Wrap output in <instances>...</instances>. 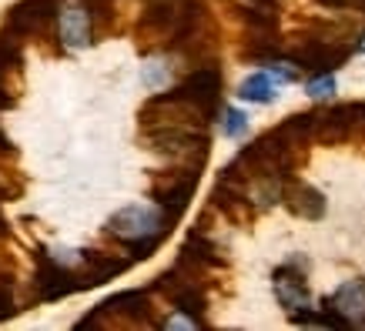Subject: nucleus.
Listing matches in <instances>:
<instances>
[{
	"label": "nucleus",
	"instance_id": "nucleus-5",
	"mask_svg": "<svg viewBox=\"0 0 365 331\" xmlns=\"http://www.w3.org/2000/svg\"><path fill=\"white\" fill-rule=\"evenodd\" d=\"M222 67L215 64V61H208V64H198L191 67V74L181 84H175L171 88V94H178V98H185L188 104H195V107L205 114V121H215L218 114H222Z\"/></svg>",
	"mask_w": 365,
	"mask_h": 331
},
{
	"label": "nucleus",
	"instance_id": "nucleus-10",
	"mask_svg": "<svg viewBox=\"0 0 365 331\" xmlns=\"http://www.w3.org/2000/svg\"><path fill=\"white\" fill-rule=\"evenodd\" d=\"M211 211H218L225 221H232V224H248L255 218V204L248 198V191L235 188V184H225V181H215V188H211Z\"/></svg>",
	"mask_w": 365,
	"mask_h": 331
},
{
	"label": "nucleus",
	"instance_id": "nucleus-9",
	"mask_svg": "<svg viewBox=\"0 0 365 331\" xmlns=\"http://www.w3.org/2000/svg\"><path fill=\"white\" fill-rule=\"evenodd\" d=\"M94 33H98L94 17H91V11L81 0L67 4L64 11H61V17H57V37L67 47H91L94 44Z\"/></svg>",
	"mask_w": 365,
	"mask_h": 331
},
{
	"label": "nucleus",
	"instance_id": "nucleus-12",
	"mask_svg": "<svg viewBox=\"0 0 365 331\" xmlns=\"http://www.w3.org/2000/svg\"><path fill=\"white\" fill-rule=\"evenodd\" d=\"M78 258H81V265L88 268V275L94 278V285H104V281H111V278L124 275V271L131 268V258L104 254V251H98V248H81Z\"/></svg>",
	"mask_w": 365,
	"mask_h": 331
},
{
	"label": "nucleus",
	"instance_id": "nucleus-3",
	"mask_svg": "<svg viewBox=\"0 0 365 331\" xmlns=\"http://www.w3.org/2000/svg\"><path fill=\"white\" fill-rule=\"evenodd\" d=\"M198 177H201V167L178 164L175 161V167H168V171H155V174H151V201L161 204L171 221H178L185 211H188L191 198H195Z\"/></svg>",
	"mask_w": 365,
	"mask_h": 331
},
{
	"label": "nucleus",
	"instance_id": "nucleus-16",
	"mask_svg": "<svg viewBox=\"0 0 365 331\" xmlns=\"http://www.w3.org/2000/svg\"><path fill=\"white\" fill-rule=\"evenodd\" d=\"M305 94L312 100H329L335 94V78L332 74H315V78L305 84Z\"/></svg>",
	"mask_w": 365,
	"mask_h": 331
},
{
	"label": "nucleus",
	"instance_id": "nucleus-7",
	"mask_svg": "<svg viewBox=\"0 0 365 331\" xmlns=\"http://www.w3.org/2000/svg\"><path fill=\"white\" fill-rule=\"evenodd\" d=\"M305 271H309V261L305 258H288L285 265H278L272 271V285H275V298L278 305L295 315V311H305L312 308V295H309V285H305Z\"/></svg>",
	"mask_w": 365,
	"mask_h": 331
},
{
	"label": "nucleus",
	"instance_id": "nucleus-1",
	"mask_svg": "<svg viewBox=\"0 0 365 331\" xmlns=\"http://www.w3.org/2000/svg\"><path fill=\"white\" fill-rule=\"evenodd\" d=\"M175 224L178 221L168 218V211L161 204H128L108 218L104 231L111 241H118V248L131 261H148Z\"/></svg>",
	"mask_w": 365,
	"mask_h": 331
},
{
	"label": "nucleus",
	"instance_id": "nucleus-19",
	"mask_svg": "<svg viewBox=\"0 0 365 331\" xmlns=\"http://www.w3.org/2000/svg\"><path fill=\"white\" fill-rule=\"evenodd\" d=\"M4 154H7V157H14V161H17V147H14V144H11V137H7V134L0 131V157H4Z\"/></svg>",
	"mask_w": 365,
	"mask_h": 331
},
{
	"label": "nucleus",
	"instance_id": "nucleus-15",
	"mask_svg": "<svg viewBox=\"0 0 365 331\" xmlns=\"http://www.w3.org/2000/svg\"><path fill=\"white\" fill-rule=\"evenodd\" d=\"M222 131H225V137H242L245 131H248V114L245 110H238V107H225L222 110Z\"/></svg>",
	"mask_w": 365,
	"mask_h": 331
},
{
	"label": "nucleus",
	"instance_id": "nucleus-6",
	"mask_svg": "<svg viewBox=\"0 0 365 331\" xmlns=\"http://www.w3.org/2000/svg\"><path fill=\"white\" fill-rule=\"evenodd\" d=\"M57 4L61 0H17L11 11H7V27L17 31L27 41H51L54 37V27H57Z\"/></svg>",
	"mask_w": 365,
	"mask_h": 331
},
{
	"label": "nucleus",
	"instance_id": "nucleus-2",
	"mask_svg": "<svg viewBox=\"0 0 365 331\" xmlns=\"http://www.w3.org/2000/svg\"><path fill=\"white\" fill-rule=\"evenodd\" d=\"M151 291H161V295L171 301V308L195 321V328H205V325H208V318H205V311H208L205 285H201L198 278H191L185 268L171 265L168 271H161V275L151 281Z\"/></svg>",
	"mask_w": 365,
	"mask_h": 331
},
{
	"label": "nucleus",
	"instance_id": "nucleus-17",
	"mask_svg": "<svg viewBox=\"0 0 365 331\" xmlns=\"http://www.w3.org/2000/svg\"><path fill=\"white\" fill-rule=\"evenodd\" d=\"M14 311H17V305H14V285H11V278H0V321L11 318Z\"/></svg>",
	"mask_w": 365,
	"mask_h": 331
},
{
	"label": "nucleus",
	"instance_id": "nucleus-18",
	"mask_svg": "<svg viewBox=\"0 0 365 331\" xmlns=\"http://www.w3.org/2000/svg\"><path fill=\"white\" fill-rule=\"evenodd\" d=\"M161 78H168L165 64H151V70H144V84H148V88H158V80Z\"/></svg>",
	"mask_w": 365,
	"mask_h": 331
},
{
	"label": "nucleus",
	"instance_id": "nucleus-8",
	"mask_svg": "<svg viewBox=\"0 0 365 331\" xmlns=\"http://www.w3.org/2000/svg\"><path fill=\"white\" fill-rule=\"evenodd\" d=\"M178 258L188 261V265H195V268H205V271H225V268L232 265V261H228V251L211 238L208 228H198V224L188 231V238L181 244Z\"/></svg>",
	"mask_w": 365,
	"mask_h": 331
},
{
	"label": "nucleus",
	"instance_id": "nucleus-11",
	"mask_svg": "<svg viewBox=\"0 0 365 331\" xmlns=\"http://www.w3.org/2000/svg\"><path fill=\"white\" fill-rule=\"evenodd\" d=\"M282 201L285 208L295 214V218H305V221H322L325 218V194L319 188H312L299 177H288L285 181V191H282Z\"/></svg>",
	"mask_w": 365,
	"mask_h": 331
},
{
	"label": "nucleus",
	"instance_id": "nucleus-4",
	"mask_svg": "<svg viewBox=\"0 0 365 331\" xmlns=\"http://www.w3.org/2000/svg\"><path fill=\"white\" fill-rule=\"evenodd\" d=\"M34 261H37V271H34V298L37 301H61L67 295H74V291L98 288L91 275H74L71 268L57 265L54 258L47 254V248H37Z\"/></svg>",
	"mask_w": 365,
	"mask_h": 331
},
{
	"label": "nucleus",
	"instance_id": "nucleus-20",
	"mask_svg": "<svg viewBox=\"0 0 365 331\" xmlns=\"http://www.w3.org/2000/svg\"><path fill=\"white\" fill-rule=\"evenodd\" d=\"M7 198H14V191H7L4 184H0V201H7Z\"/></svg>",
	"mask_w": 365,
	"mask_h": 331
},
{
	"label": "nucleus",
	"instance_id": "nucleus-14",
	"mask_svg": "<svg viewBox=\"0 0 365 331\" xmlns=\"http://www.w3.org/2000/svg\"><path fill=\"white\" fill-rule=\"evenodd\" d=\"M238 98L252 104H272L275 100V78L272 74H248L238 84Z\"/></svg>",
	"mask_w": 365,
	"mask_h": 331
},
{
	"label": "nucleus",
	"instance_id": "nucleus-13",
	"mask_svg": "<svg viewBox=\"0 0 365 331\" xmlns=\"http://www.w3.org/2000/svg\"><path fill=\"white\" fill-rule=\"evenodd\" d=\"M332 308H339L352 325H365V281H345L329 295Z\"/></svg>",
	"mask_w": 365,
	"mask_h": 331
}]
</instances>
